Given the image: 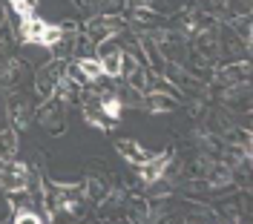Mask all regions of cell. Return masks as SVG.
Masks as SVG:
<instances>
[{"mask_svg":"<svg viewBox=\"0 0 253 224\" xmlns=\"http://www.w3.org/2000/svg\"><path fill=\"white\" fill-rule=\"evenodd\" d=\"M9 3H12V6H15V12L17 15H32V9H35V6H38V3H35V0H9Z\"/></svg>","mask_w":253,"mask_h":224,"instance_id":"obj_10","label":"cell"},{"mask_svg":"<svg viewBox=\"0 0 253 224\" xmlns=\"http://www.w3.org/2000/svg\"><path fill=\"white\" fill-rule=\"evenodd\" d=\"M43 29H46V23H43L41 17L26 15V17H23V29H20V35H23V40H29V43H38V37L43 35Z\"/></svg>","mask_w":253,"mask_h":224,"instance_id":"obj_3","label":"cell"},{"mask_svg":"<svg viewBox=\"0 0 253 224\" xmlns=\"http://www.w3.org/2000/svg\"><path fill=\"white\" fill-rule=\"evenodd\" d=\"M115 149H118V152L129 161V164H141V161H147V152H144L138 144H132V141H118V144H115Z\"/></svg>","mask_w":253,"mask_h":224,"instance_id":"obj_5","label":"cell"},{"mask_svg":"<svg viewBox=\"0 0 253 224\" xmlns=\"http://www.w3.org/2000/svg\"><path fill=\"white\" fill-rule=\"evenodd\" d=\"M15 222L17 224H23V222H26V224H41L43 219H41V216H35V213H29V210H17V213H15Z\"/></svg>","mask_w":253,"mask_h":224,"instance_id":"obj_11","label":"cell"},{"mask_svg":"<svg viewBox=\"0 0 253 224\" xmlns=\"http://www.w3.org/2000/svg\"><path fill=\"white\" fill-rule=\"evenodd\" d=\"M17 149V141H15V132H9V129H3L0 132V161H9L15 155Z\"/></svg>","mask_w":253,"mask_h":224,"instance_id":"obj_6","label":"cell"},{"mask_svg":"<svg viewBox=\"0 0 253 224\" xmlns=\"http://www.w3.org/2000/svg\"><path fill=\"white\" fill-rule=\"evenodd\" d=\"M129 83H132V86H144V75L138 72V69H132V75H129Z\"/></svg>","mask_w":253,"mask_h":224,"instance_id":"obj_12","label":"cell"},{"mask_svg":"<svg viewBox=\"0 0 253 224\" xmlns=\"http://www.w3.org/2000/svg\"><path fill=\"white\" fill-rule=\"evenodd\" d=\"M61 37H63V29H61V26H49V23H46V29H43V35L38 37V43H41V46H55Z\"/></svg>","mask_w":253,"mask_h":224,"instance_id":"obj_8","label":"cell"},{"mask_svg":"<svg viewBox=\"0 0 253 224\" xmlns=\"http://www.w3.org/2000/svg\"><path fill=\"white\" fill-rule=\"evenodd\" d=\"M23 184H26V167L23 164H3L0 167V187H6V190H23Z\"/></svg>","mask_w":253,"mask_h":224,"instance_id":"obj_1","label":"cell"},{"mask_svg":"<svg viewBox=\"0 0 253 224\" xmlns=\"http://www.w3.org/2000/svg\"><path fill=\"white\" fill-rule=\"evenodd\" d=\"M101 107H104V115H107V118H112V121L121 115V101H118V98H112V95H104Z\"/></svg>","mask_w":253,"mask_h":224,"instance_id":"obj_9","label":"cell"},{"mask_svg":"<svg viewBox=\"0 0 253 224\" xmlns=\"http://www.w3.org/2000/svg\"><path fill=\"white\" fill-rule=\"evenodd\" d=\"M78 69L84 72V78H89V80H98L101 75H104V69H101V61H92V58H81Z\"/></svg>","mask_w":253,"mask_h":224,"instance_id":"obj_7","label":"cell"},{"mask_svg":"<svg viewBox=\"0 0 253 224\" xmlns=\"http://www.w3.org/2000/svg\"><path fill=\"white\" fill-rule=\"evenodd\" d=\"M121 66H124V55H121V49H104V58H101V69H104V75H121Z\"/></svg>","mask_w":253,"mask_h":224,"instance_id":"obj_2","label":"cell"},{"mask_svg":"<svg viewBox=\"0 0 253 224\" xmlns=\"http://www.w3.org/2000/svg\"><path fill=\"white\" fill-rule=\"evenodd\" d=\"M164 167H167V161L164 158H147L138 164V173H141L144 181H156L161 173H164Z\"/></svg>","mask_w":253,"mask_h":224,"instance_id":"obj_4","label":"cell"}]
</instances>
